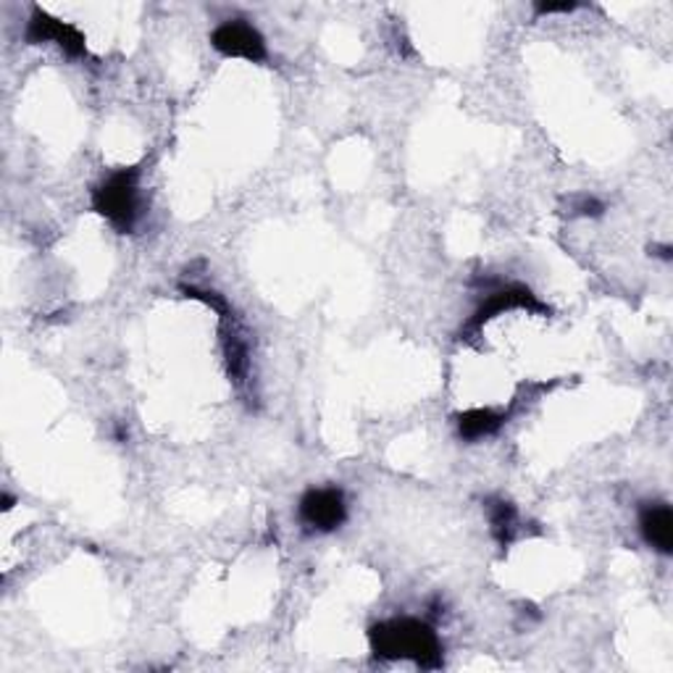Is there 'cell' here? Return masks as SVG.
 <instances>
[{"label": "cell", "mask_w": 673, "mask_h": 673, "mask_svg": "<svg viewBox=\"0 0 673 673\" xmlns=\"http://www.w3.org/2000/svg\"><path fill=\"white\" fill-rule=\"evenodd\" d=\"M369 642L379 658L416 660L423 669H437L442 663V645L427 620H382V624L371 626Z\"/></svg>", "instance_id": "6da1fadb"}, {"label": "cell", "mask_w": 673, "mask_h": 673, "mask_svg": "<svg viewBox=\"0 0 673 673\" xmlns=\"http://www.w3.org/2000/svg\"><path fill=\"white\" fill-rule=\"evenodd\" d=\"M140 169H121L93 189V208L119 232H132L140 216Z\"/></svg>", "instance_id": "7a4b0ae2"}, {"label": "cell", "mask_w": 673, "mask_h": 673, "mask_svg": "<svg viewBox=\"0 0 673 673\" xmlns=\"http://www.w3.org/2000/svg\"><path fill=\"white\" fill-rule=\"evenodd\" d=\"M298 513L311 532L329 534L337 532L348 519V502H345V492L339 487H316L303 495Z\"/></svg>", "instance_id": "3957f363"}, {"label": "cell", "mask_w": 673, "mask_h": 673, "mask_svg": "<svg viewBox=\"0 0 673 673\" xmlns=\"http://www.w3.org/2000/svg\"><path fill=\"white\" fill-rule=\"evenodd\" d=\"M211 45L227 58H245V61H264L266 40L264 35L245 19H230L219 24L211 35Z\"/></svg>", "instance_id": "277c9868"}, {"label": "cell", "mask_w": 673, "mask_h": 673, "mask_svg": "<svg viewBox=\"0 0 673 673\" xmlns=\"http://www.w3.org/2000/svg\"><path fill=\"white\" fill-rule=\"evenodd\" d=\"M27 37L32 43H56L58 48L67 50L69 56H84V37L80 35V30L58 22V19L48 16L40 9L32 14Z\"/></svg>", "instance_id": "5b68a950"}, {"label": "cell", "mask_w": 673, "mask_h": 673, "mask_svg": "<svg viewBox=\"0 0 673 673\" xmlns=\"http://www.w3.org/2000/svg\"><path fill=\"white\" fill-rule=\"evenodd\" d=\"M639 532L660 555L673 553V511L669 502H647L639 513Z\"/></svg>", "instance_id": "8992f818"}, {"label": "cell", "mask_w": 673, "mask_h": 673, "mask_svg": "<svg viewBox=\"0 0 673 673\" xmlns=\"http://www.w3.org/2000/svg\"><path fill=\"white\" fill-rule=\"evenodd\" d=\"M506 418H508L506 414H498V410L492 408L466 410V414L459 418V434L468 442L485 440V437L498 434L502 423H506Z\"/></svg>", "instance_id": "52a82bcc"}, {"label": "cell", "mask_w": 673, "mask_h": 673, "mask_svg": "<svg viewBox=\"0 0 673 673\" xmlns=\"http://www.w3.org/2000/svg\"><path fill=\"white\" fill-rule=\"evenodd\" d=\"M485 508L489 515V526H492V537L498 539L502 547L511 545L515 526H519V513H515V508L502 498H489Z\"/></svg>", "instance_id": "ba28073f"}, {"label": "cell", "mask_w": 673, "mask_h": 673, "mask_svg": "<svg viewBox=\"0 0 673 673\" xmlns=\"http://www.w3.org/2000/svg\"><path fill=\"white\" fill-rule=\"evenodd\" d=\"M573 211L581 216H600L605 211V206L597 198H581L577 206H573Z\"/></svg>", "instance_id": "9c48e42d"}, {"label": "cell", "mask_w": 673, "mask_h": 673, "mask_svg": "<svg viewBox=\"0 0 673 673\" xmlns=\"http://www.w3.org/2000/svg\"><path fill=\"white\" fill-rule=\"evenodd\" d=\"M577 3H539L537 5V14H571V11H577Z\"/></svg>", "instance_id": "30bf717a"}]
</instances>
